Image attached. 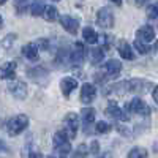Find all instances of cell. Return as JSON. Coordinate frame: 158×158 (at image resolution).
Returning <instances> with one entry per match:
<instances>
[{
    "label": "cell",
    "instance_id": "6da1fadb",
    "mask_svg": "<svg viewBox=\"0 0 158 158\" xmlns=\"http://www.w3.org/2000/svg\"><path fill=\"white\" fill-rule=\"evenodd\" d=\"M29 127V117L25 114H19V115H15L13 118L6 122V130L11 136H16V135H21L22 131Z\"/></svg>",
    "mask_w": 158,
    "mask_h": 158
},
{
    "label": "cell",
    "instance_id": "7a4b0ae2",
    "mask_svg": "<svg viewBox=\"0 0 158 158\" xmlns=\"http://www.w3.org/2000/svg\"><path fill=\"white\" fill-rule=\"evenodd\" d=\"M70 136L67 131H57L52 138V144H54V149L59 152V155H67L71 152V144H70Z\"/></svg>",
    "mask_w": 158,
    "mask_h": 158
},
{
    "label": "cell",
    "instance_id": "3957f363",
    "mask_svg": "<svg viewBox=\"0 0 158 158\" xmlns=\"http://www.w3.org/2000/svg\"><path fill=\"white\" fill-rule=\"evenodd\" d=\"M122 70V63L118 60H109L101 67V81H106V79H114L120 74Z\"/></svg>",
    "mask_w": 158,
    "mask_h": 158
},
{
    "label": "cell",
    "instance_id": "277c9868",
    "mask_svg": "<svg viewBox=\"0 0 158 158\" xmlns=\"http://www.w3.org/2000/svg\"><path fill=\"white\" fill-rule=\"evenodd\" d=\"M97 24L101 29H111L114 27V13L111 11V8L103 6L101 10H98L97 13Z\"/></svg>",
    "mask_w": 158,
    "mask_h": 158
},
{
    "label": "cell",
    "instance_id": "5b68a950",
    "mask_svg": "<svg viewBox=\"0 0 158 158\" xmlns=\"http://www.w3.org/2000/svg\"><path fill=\"white\" fill-rule=\"evenodd\" d=\"M128 111L130 112H135V114H139V115H149L152 111H150V108L147 106L146 103H144V100H141V98H133L130 103H128Z\"/></svg>",
    "mask_w": 158,
    "mask_h": 158
},
{
    "label": "cell",
    "instance_id": "8992f818",
    "mask_svg": "<svg viewBox=\"0 0 158 158\" xmlns=\"http://www.w3.org/2000/svg\"><path fill=\"white\" fill-rule=\"evenodd\" d=\"M8 90L13 94V97L18 100H24L27 97V85H25L21 79H16V81H11L8 84Z\"/></svg>",
    "mask_w": 158,
    "mask_h": 158
},
{
    "label": "cell",
    "instance_id": "52a82bcc",
    "mask_svg": "<svg viewBox=\"0 0 158 158\" xmlns=\"http://www.w3.org/2000/svg\"><path fill=\"white\" fill-rule=\"evenodd\" d=\"M77 127H79V122H77V115L74 112H70V114L65 115V131L68 133V136L71 139L76 138Z\"/></svg>",
    "mask_w": 158,
    "mask_h": 158
},
{
    "label": "cell",
    "instance_id": "ba28073f",
    "mask_svg": "<svg viewBox=\"0 0 158 158\" xmlns=\"http://www.w3.org/2000/svg\"><path fill=\"white\" fill-rule=\"evenodd\" d=\"M95 95H97V90L92 84H84L82 89H81V101L84 104H89L95 100Z\"/></svg>",
    "mask_w": 158,
    "mask_h": 158
},
{
    "label": "cell",
    "instance_id": "9c48e42d",
    "mask_svg": "<svg viewBox=\"0 0 158 158\" xmlns=\"http://www.w3.org/2000/svg\"><path fill=\"white\" fill-rule=\"evenodd\" d=\"M60 24H62V27L67 30L68 33H76L77 32V29H79V22L74 19V18H71V16H62L60 18Z\"/></svg>",
    "mask_w": 158,
    "mask_h": 158
},
{
    "label": "cell",
    "instance_id": "30bf717a",
    "mask_svg": "<svg viewBox=\"0 0 158 158\" xmlns=\"http://www.w3.org/2000/svg\"><path fill=\"white\" fill-rule=\"evenodd\" d=\"M77 87V81L73 77H63L62 79V82H60V89H62V94L65 98H68L70 94Z\"/></svg>",
    "mask_w": 158,
    "mask_h": 158
},
{
    "label": "cell",
    "instance_id": "8fae6325",
    "mask_svg": "<svg viewBox=\"0 0 158 158\" xmlns=\"http://www.w3.org/2000/svg\"><path fill=\"white\" fill-rule=\"evenodd\" d=\"M84 52H85V49H84V44L82 43H76L74 44V48H73V54H71V62H73V65H81L82 62H84Z\"/></svg>",
    "mask_w": 158,
    "mask_h": 158
},
{
    "label": "cell",
    "instance_id": "7c38bea8",
    "mask_svg": "<svg viewBox=\"0 0 158 158\" xmlns=\"http://www.w3.org/2000/svg\"><path fill=\"white\" fill-rule=\"evenodd\" d=\"M117 51H118V54H120L122 59H127V60H133L135 59V54H133V51H131V46L125 41V40H120V41L117 43Z\"/></svg>",
    "mask_w": 158,
    "mask_h": 158
},
{
    "label": "cell",
    "instance_id": "4fadbf2b",
    "mask_svg": "<svg viewBox=\"0 0 158 158\" xmlns=\"http://www.w3.org/2000/svg\"><path fill=\"white\" fill-rule=\"evenodd\" d=\"M106 114L112 118H117V120H127V114L117 106L115 103H109L108 108H106Z\"/></svg>",
    "mask_w": 158,
    "mask_h": 158
},
{
    "label": "cell",
    "instance_id": "5bb4252c",
    "mask_svg": "<svg viewBox=\"0 0 158 158\" xmlns=\"http://www.w3.org/2000/svg\"><path fill=\"white\" fill-rule=\"evenodd\" d=\"M138 38L142 40V41H152V40H155V30L152 25H142V27L138 30Z\"/></svg>",
    "mask_w": 158,
    "mask_h": 158
},
{
    "label": "cell",
    "instance_id": "9a60e30c",
    "mask_svg": "<svg viewBox=\"0 0 158 158\" xmlns=\"http://www.w3.org/2000/svg\"><path fill=\"white\" fill-rule=\"evenodd\" d=\"M22 54H24L25 59L35 62V60H38V48L35 44H32V43H27L22 48Z\"/></svg>",
    "mask_w": 158,
    "mask_h": 158
},
{
    "label": "cell",
    "instance_id": "2e32d148",
    "mask_svg": "<svg viewBox=\"0 0 158 158\" xmlns=\"http://www.w3.org/2000/svg\"><path fill=\"white\" fill-rule=\"evenodd\" d=\"M16 67H18L16 62H6V63H3L2 65V79H11L13 76H15Z\"/></svg>",
    "mask_w": 158,
    "mask_h": 158
},
{
    "label": "cell",
    "instance_id": "e0dca14e",
    "mask_svg": "<svg viewBox=\"0 0 158 158\" xmlns=\"http://www.w3.org/2000/svg\"><path fill=\"white\" fill-rule=\"evenodd\" d=\"M81 118H82L84 127H85V130H87V127H90V123H94V122H95V111L92 109V108H85V109H82V112H81Z\"/></svg>",
    "mask_w": 158,
    "mask_h": 158
},
{
    "label": "cell",
    "instance_id": "ac0fdd59",
    "mask_svg": "<svg viewBox=\"0 0 158 158\" xmlns=\"http://www.w3.org/2000/svg\"><path fill=\"white\" fill-rule=\"evenodd\" d=\"M82 36H84V40H85L89 44H95L98 41V35H97V32L92 29V27H84Z\"/></svg>",
    "mask_w": 158,
    "mask_h": 158
},
{
    "label": "cell",
    "instance_id": "d6986e66",
    "mask_svg": "<svg viewBox=\"0 0 158 158\" xmlns=\"http://www.w3.org/2000/svg\"><path fill=\"white\" fill-rule=\"evenodd\" d=\"M103 59H104V52H103L101 48H94V49L90 51V62L94 63V65L101 63Z\"/></svg>",
    "mask_w": 158,
    "mask_h": 158
},
{
    "label": "cell",
    "instance_id": "ffe728a7",
    "mask_svg": "<svg viewBox=\"0 0 158 158\" xmlns=\"http://www.w3.org/2000/svg\"><path fill=\"white\" fill-rule=\"evenodd\" d=\"M43 16H44L46 21H56V19H57V8H56V6H51V5L46 6Z\"/></svg>",
    "mask_w": 158,
    "mask_h": 158
},
{
    "label": "cell",
    "instance_id": "44dd1931",
    "mask_svg": "<svg viewBox=\"0 0 158 158\" xmlns=\"http://www.w3.org/2000/svg\"><path fill=\"white\" fill-rule=\"evenodd\" d=\"M147 155H149L147 150H146V149H141V147H135L133 150L128 153L130 158H146Z\"/></svg>",
    "mask_w": 158,
    "mask_h": 158
},
{
    "label": "cell",
    "instance_id": "7402d4cb",
    "mask_svg": "<svg viewBox=\"0 0 158 158\" xmlns=\"http://www.w3.org/2000/svg\"><path fill=\"white\" fill-rule=\"evenodd\" d=\"M135 48H136V51L139 52V54H147V52L152 49L150 46H147L146 43H142V40H136V41H135Z\"/></svg>",
    "mask_w": 158,
    "mask_h": 158
},
{
    "label": "cell",
    "instance_id": "603a6c76",
    "mask_svg": "<svg viewBox=\"0 0 158 158\" xmlns=\"http://www.w3.org/2000/svg\"><path fill=\"white\" fill-rule=\"evenodd\" d=\"M44 5L43 3H40V2H36V3H33L32 6H30V13H32V16H41L43 13H44Z\"/></svg>",
    "mask_w": 158,
    "mask_h": 158
},
{
    "label": "cell",
    "instance_id": "cb8c5ba5",
    "mask_svg": "<svg viewBox=\"0 0 158 158\" xmlns=\"http://www.w3.org/2000/svg\"><path fill=\"white\" fill-rule=\"evenodd\" d=\"M146 13H147V18H149V19H155V18H158V2L149 5L147 10H146Z\"/></svg>",
    "mask_w": 158,
    "mask_h": 158
},
{
    "label": "cell",
    "instance_id": "d4e9b609",
    "mask_svg": "<svg viewBox=\"0 0 158 158\" xmlns=\"http://www.w3.org/2000/svg\"><path fill=\"white\" fill-rule=\"evenodd\" d=\"M108 131H111V125L108 122H98L97 123V133L104 135V133H108Z\"/></svg>",
    "mask_w": 158,
    "mask_h": 158
},
{
    "label": "cell",
    "instance_id": "484cf974",
    "mask_svg": "<svg viewBox=\"0 0 158 158\" xmlns=\"http://www.w3.org/2000/svg\"><path fill=\"white\" fill-rule=\"evenodd\" d=\"M76 156H85V155H89V147L85 146V144H81L77 149H76V153H74Z\"/></svg>",
    "mask_w": 158,
    "mask_h": 158
},
{
    "label": "cell",
    "instance_id": "4316f807",
    "mask_svg": "<svg viewBox=\"0 0 158 158\" xmlns=\"http://www.w3.org/2000/svg\"><path fill=\"white\" fill-rule=\"evenodd\" d=\"M36 46H38V49L46 51V49H48V46H49V41H48V40H44V38H40L38 41H36Z\"/></svg>",
    "mask_w": 158,
    "mask_h": 158
},
{
    "label": "cell",
    "instance_id": "83f0119b",
    "mask_svg": "<svg viewBox=\"0 0 158 158\" xmlns=\"http://www.w3.org/2000/svg\"><path fill=\"white\" fill-rule=\"evenodd\" d=\"M117 131H118V133H122V136H128L130 135V130L122 127V125H117Z\"/></svg>",
    "mask_w": 158,
    "mask_h": 158
},
{
    "label": "cell",
    "instance_id": "f1b7e54d",
    "mask_svg": "<svg viewBox=\"0 0 158 158\" xmlns=\"http://www.w3.org/2000/svg\"><path fill=\"white\" fill-rule=\"evenodd\" d=\"M16 40V35H8L5 40H3V46H5V49H8V43L10 41H15Z\"/></svg>",
    "mask_w": 158,
    "mask_h": 158
},
{
    "label": "cell",
    "instance_id": "f546056e",
    "mask_svg": "<svg viewBox=\"0 0 158 158\" xmlns=\"http://www.w3.org/2000/svg\"><path fill=\"white\" fill-rule=\"evenodd\" d=\"M90 152L94 153V155H98L100 149H98V142H97V141H94V142H92V146H90Z\"/></svg>",
    "mask_w": 158,
    "mask_h": 158
},
{
    "label": "cell",
    "instance_id": "4dcf8cb0",
    "mask_svg": "<svg viewBox=\"0 0 158 158\" xmlns=\"http://www.w3.org/2000/svg\"><path fill=\"white\" fill-rule=\"evenodd\" d=\"M153 100L158 103V85H155V89H153Z\"/></svg>",
    "mask_w": 158,
    "mask_h": 158
},
{
    "label": "cell",
    "instance_id": "1f68e13d",
    "mask_svg": "<svg viewBox=\"0 0 158 158\" xmlns=\"http://www.w3.org/2000/svg\"><path fill=\"white\" fill-rule=\"evenodd\" d=\"M109 2H112V3L117 5V6H120V5H122V0H109Z\"/></svg>",
    "mask_w": 158,
    "mask_h": 158
},
{
    "label": "cell",
    "instance_id": "d6a6232c",
    "mask_svg": "<svg viewBox=\"0 0 158 158\" xmlns=\"http://www.w3.org/2000/svg\"><path fill=\"white\" fill-rule=\"evenodd\" d=\"M5 2H6V0H0V3H2V5H3V3H5Z\"/></svg>",
    "mask_w": 158,
    "mask_h": 158
},
{
    "label": "cell",
    "instance_id": "836d02e7",
    "mask_svg": "<svg viewBox=\"0 0 158 158\" xmlns=\"http://www.w3.org/2000/svg\"><path fill=\"white\" fill-rule=\"evenodd\" d=\"M155 48H156V51H158V41H156V43H155Z\"/></svg>",
    "mask_w": 158,
    "mask_h": 158
},
{
    "label": "cell",
    "instance_id": "e575fe53",
    "mask_svg": "<svg viewBox=\"0 0 158 158\" xmlns=\"http://www.w3.org/2000/svg\"><path fill=\"white\" fill-rule=\"evenodd\" d=\"M54 2H59V0H54Z\"/></svg>",
    "mask_w": 158,
    "mask_h": 158
}]
</instances>
